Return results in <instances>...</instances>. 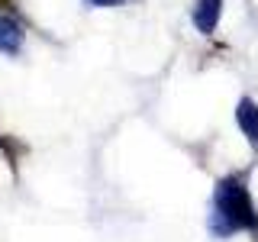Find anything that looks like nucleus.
I'll use <instances>...</instances> for the list:
<instances>
[{
  "instance_id": "f257e3e1",
  "label": "nucleus",
  "mask_w": 258,
  "mask_h": 242,
  "mask_svg": "<svg viewBox=\"0 0 258 242\" xmlns=\"http://www.w3.org/2000/svg\"><path fill=\"white\" fill-rule=\"evenodd\" d=\"M210 229L216 236H229V232H239V229H258V213L245 191V181H239V177L220 181V188L213 194Z\"/></svg>"
},
{
  "instance_id": "39448f33",
  "label": "nucleus",
  "mask_w": 258,
  "mask_h": 242,
  "mask_svg": "<svg viewBox=\"0 0 258 242\" xmlns=\"http://www.w3.org/2000/svg\"><path fill=\"white\" fill-rule=\"evenodd\" d=\"M87 4L91 7H119L123 0H87Z\"/></svg>"
},
{
  "instance_id": "7ed1b4c3",
  "label": "nucleus",
  "mask_w": 258,
  "mask_h": 242,
  "mask_svg": "<svg viewBox=\"0 0 258 242\" xmlns=\"http://www.w3.org/2000/svg\"><path fill=\"white\" fill-rule=\"evenodd\" d=\"M236 123H239L242 133H245V139L252 142V145H258V103L255 100H248V97H242V100H239Z\"/></svg>"
},
{
  "instance_id": "20e7f679",
  "label": "nucleus",
  "mask_w": 258,
  "mask_h": 242,
  "mask_svg": "<svg viewBox=\"0 0 258 242\" xmlns=\"http://www.w3.org/2000/svg\"><path fill=\"white\" fill-rule=\"evenodd\" d=\"M20 39H23L20 26H16L10 16H0V52L16 55V52H20Z\"/></svg>"
},
{
  "instance_id": "f03ea898",
  "label": "nucleus",
  "mask_w": 258,
  "mask_h": 242,
  "mask_svg": "<svg viewBox=\"0 0 258 242\" xmlns=\"http://www.w3.org/2000/svg\"><path fill=\"white\" fill-rule=\"evenodd\" d=\"M220 16H223V0H197V7H194V26L204 36H210L220 26Z\"/></svg>"
}]
</instances>
